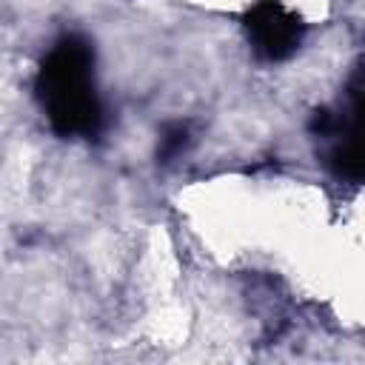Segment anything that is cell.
Masks as SVG:
<instances>
[{
	"mask_svg": "<svg viewBox=\"0 0 365 365\" xmlns=\"http://www.w3.org/2000/svg\"><path fill=\"white\" fill-rule=\"evenodd\" d=\"M37 103L57 137H97L103 103L94 86V48L80 34H63L40 60Z\"/></svg>",
	"mask_w": 365,
	"mask_h": 365,
	"instance_id": "cell-1",
	"label": "cell"
},
{
	"mask_svg": "<svg viewBox=\"0 0 365 365\" xmlns=\"http://www.w3.org/2000/svg\"><path fill=\"white\" fill-rule=\"evenodd\" d=\"M311 134L325 140V163L339 180L365 182V71L351 80L342 111H314Z\"/></svg>",
	"mask_w": 365,
	"mask_h": 365,
	"instance_id": "cell-2",
	"label": "cell"
},
{
	"mask_svg": "<svg viewBox=\"0 0 365 365\" xmlns=\"http://www.w3.org/2000/svg\"><path fill=\"white\" fill-rule=\"evenodd\" d=\"M242 29L251 51L262 63H282L297 54L305 37V23L279 0H257L242 14Z\"/></svg>",
	"mask_w": 365,
	"mask_h": 365,
	"instance_id": "cell-3",
	"label": "cell"
},
{
	"mask_svg": "<svg viewBox=\"0 0 365 365\" xmlns=\"http://www.w3.org/2000/svg\"><path fill=\"white\" fill-rule=\"evenodd\" d=\"M191 143V131L185 123H168L160 134V145H157V160L160 163H171L174 157H180Z\"/></svg>",
	"mask_w": 365,
	"mask_h": 365,
	"instance_id": "cell-4",
	"label": "cell"
}]
</instances>
